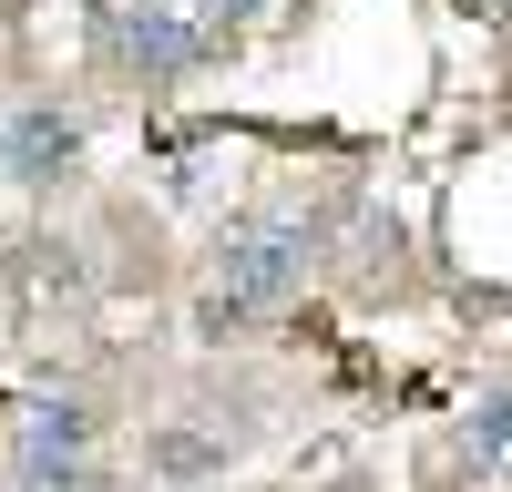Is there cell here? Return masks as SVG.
<instances>
[{"mask_svg":"<svg viewBox=\"0 0 512 492\" xmlns=\"http://www.w3.org/2000/svg\"><path fill=\"white\" fill-rule=\"evenodd\" d=\"M103 41H113V62L144 72V82H175V72H195L205 52H216V31H205L195 11H113Z\"/></svg>","mask_w":512,"mask_h":492,"instance_id":"7a4b0ae2","label":"cell"},{"mask_svg":"<svg viewBox=\"0 0 512 492\" xmlns=\"http://www.w3.org/2000/svg\"><path fill=\"white\" fill-rule=\"evenodd\" d=\"M472 441H482V451H512V390H492V400L472 410Z\"/></svg>","mask_w":512,"mask_h":492,"instance_id":"5b68a950","label":"cell"},{"mask_svg":"<svg viewBox=\"0 0 512 492\" xmlns=\"http://www.w3.org/2000/svg\"><path fill=\"white\" fill-rule=\"evenodd\" d=\"M82 441H93V400H31L21 410V451H72L82 462Z\"/></svg>","mask_w":512,"mask_h":492,"instance_id":"277c9868","label":"cell"},{"mask_svg":"<svg viewBox=\"0 0 512 492\" xmlns=\"http://www.w3.org/2000/svg\"><path fill=\"white\" fill-rule=\"evenodd\" d=\"M185 11H195V21H205V31H216V41H226V31H236V21H246V11H256V0H185Z\"/></svg>","mask_w":512,"mask_h":492,"instance_id":"52a82bcc","label":"cell"},{"mask_svg":"<svg viewBox=\"0 0 512 492\" xmlns=\"http://www.w3.org/2000/svg\"><path fill=\"white\" fill-rule=\"evenodd\" d=\"M297 277H308V226H277V216H256V226H236L226 246H216V277H205V298H195V318L216 328H256L267 308H287L297 298Z\"/></svg>","mask_w":512,"mask_h":492,"instance_id":"6da1fadb","label":"cell"},{"mask_svg":"<svg viewBox=\"0 0 512 492\" xmlns=\"http://www.w3.org/2000/svg\"><path fill=\"white\" fill-rule=\"evenodd\" d=\"M0 175H11V134H0Z\"/></svg>","mask_w":512,"mask_h":492,"instance_id":"ba28073f","label":"cell"},{"mask_svg":"<svg viewBox=\"0 0 512 492\" xmlns=\"http://www.w3.org/2000/svg\"><path fill=\"white\" fill-rule=\"evenodd\" d=\"M154 462H164V472H216V441H185V431H164V441H154Z\"/></svg>","mask_w":512,"mask_h":492,"instance_id":"8992f818","label":"cell"},{"mask_svg":"<svg viewBox=\"0 0 512 492\" xmlns=\"http://www.w3.org/2000/svg\"><path fill=\"white\" fill-rule=\"evenodd\" d=\"M72 154H82V123H72V113H21V123H11V175H21V185H62Z\"/></svg>","mask_w":512,"mask_h":492,"instance_id":"3957f363","label":"cell"}]
</instances>
